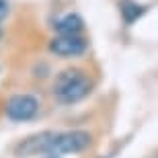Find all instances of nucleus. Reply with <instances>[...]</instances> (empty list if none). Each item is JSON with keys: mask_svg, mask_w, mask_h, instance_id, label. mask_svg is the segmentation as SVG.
Here are the masks:
<instances>
[{"mask_svg": "<svg viewBox=\"0 0 158 158\" xmlns=\"http://www.w3.org/2000/svg\"><path fill=\"white\" fill-rule=\"evenodd\" d=\"M119 8H121L123 21H125L127 25H131L135 19H140L142 15L146 12V6L138 4V2H134V0H121V2H119Z\"/></svg>", "mask_w": 158, "mask_h": 158, "instance_id": "obj_7", "label": "nucleus"}, {"mask_svg": "<svg viewBox=\"0 0 158 158\" xmlns=\"http://www.w3.org/2000/svg\"><path fill=\"white\" fill-rule=\"evenodd\" d=\"M8 12H10V2L8 0H0V23L8 17Z\"/></svg>", "mask_w": 158, "mask_h": 158, "instance_id": "obj_8", "label": "nucleus"}, {"mask_svg": "<svg viewBox=\"0 0 158 158\" xmlns=\"http://www.w3.org/2000/svg\"><path fill=\"white\" fill-rule=\"evenodd\" d=\"M93 142V135L84 129H70V131H52L47 142L45 154H78L86 150Z\"/></svg>", "mask_w": 158, "mask_h": 158, "instance_id": "obj_2", "label": "nucleus"}, {"mask_svg": "<svg viewBox=\"0 0 158 158\" xmlns=\"http://www.w3.org/2000/svg\"><path fill=\"white\" fill-rule=\"evenodd\" d=\"M0 41H2V29H0Z\"/></svg>", "mask_w": 158, "mask_h": 158, "instance_id": "obj_10", "label": "nucleus"}, {"mask_svg": "<svg viewBox=\"0 0 158 158\" xmlns=\"http://www.w3.org/2000/svg\"><path fill=\"white\" fill-rule=\"evenodd\" d=\"M49 135L52 131H41L23 140L15 148V154L19 158H29V156H37V154H45L47 152V142H49Z\"/></svg>", "mask_w": 158, "mask_h": 158, "instance_id": "obj_5", "label": "nucleus"}, {"mask_svg": "<svg viewBox=\"0 0 158 158\" xmlns=\"http://www.w3.org/2000/svg\"><path fill=\"white\" fill-rule=\"evenodd\" d=\"M45 158H60L58 154H45Z\"/></svg>", "mask_w": 158, "mask_h": 158, "instance_id": "obj_9", "label": "nucleus"}, {"mask_svg": "<svg viewBox=\"0 0 158 158\" xmlns=\"http://www.w3.org/2000/svg\"><path fill=\"white\" fill-rule=\"evenodd\" d=\"M39 111V101L33 94H12L4 103V115L10 121H29Z\"/></svg>", "mask_w": 158, "mask_h": 158, "instance_id": "obj_3", "label": "nucleus"}, {"mask_svg": "<svg viewBox=\"0 0 158 158\" xmlns=\"http://www.w3.org/2000/svg\"><path fill=\"white\" fill-rule=\"evenodd\" d=\"M88 49V41L82 35H56L49 41V52L60 58H78Z\"/></svg>", "mask_w": 158, "mask_h": 158, "instance_id": "obj_4", "label": "nucleus"}, {"mask_svg": "<svg viewBox=\"0 0 158 158\" xmlns=\"http://www.w3.org/2000/svg\"><path fill=\"white\" fill-rule=\"evenodd\" d=\"M53 29L60 35H80L82 29H84V21L76 12H66V15H62L53 21Z\"/></svg>", "mask_w": 158, "mask_h": 158, "instance_id": "obj_6", "label": "nucleus"}, {"mask_svg": "<svg viewBox=\"0 0 158 158\" xmlns=\"http://www.w3.org/2000/svg\"><path fill=\"white\" fill-rule=\"evenodd\" d=\"M93 90V82L84 70L80 68H68L62 70L53 82V97L62 105H74L86 99Z\"/></svg>", "mask_w": 158, "mask_h": 158, "instance_id": "obj_1", "label": "nucleus"}]
</instances>
